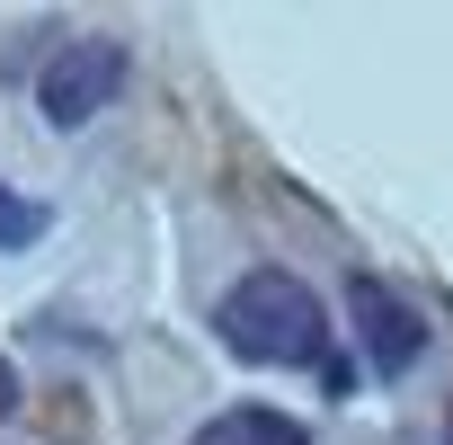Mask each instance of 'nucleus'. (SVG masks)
I'll use <instances>...</instances> for the list:
<instances>
[{
    "instance_id": "f257e3e1",
    "label": "nucleus",
    "mask_w": 453,
    "mask_h": 445,
    "mask_svg": "<svg viewBox=\"0 0 453 445\" xmlns=\"http://www.w3.org/2000/svg\"><path fill=\"white\" fill-rule=\"evenodd\" d=\"M213 330H222V347L250 356V365H320L329 356V312L285 268H250L232 294H222Z\"/></svg>"
},
{
    "instance_id": "f03ea898",
    "label": "nucleus",
    "mask_w": 453,
    "mask_h": 445,
    "mask_svg": "<svg viewBox=\"0 0 453 445\" xmlns=\"http://www.w3.org/2000/svg\"><path fill=\"white\" fill-rule=\"evenodd\" d=\"M116 90H125V45H107V36H72V45L45 54V72H36V107H45V125H63V134H81Z\"/></svg>"
},
{
    "instance_id": "7ed1b4c3",
    "label": "nucleus",
    "mask_w": 453,
    "mask_h": 445,
    "mask_svg": "<svg viewBox=\"0 0 453 445\" xmlns=\"http://www.w3.org/2000/svg\"><path fill=\"white\" fill-rule=\"evenodd\" d=\"M347 312H356V347H365V365H373L382 383H400V374L426 356V339H435L426 312H418L391 277H356V285H347Z\"/></svg>"
},
{
    "instance_id": "20e7f679",
    "label": "nucleus",
    "mask_w": 453,
    "mask_h": 445,
    "mask_svg": "<svg viewBox=\"0 0 453 445\" xmlns=\"http://www.w3.org/2000/svg\"><path fill=\"white\" fill-rule=\"evenodd\" d=\"M187 445H311L303 436V418H285V410H267V401H241V410H222L204 436H187Z\"/></svg>"
},
{
    "instance_id": "39448f33",
    "label": "nucleus",
    "mask_w": 453,
    "mask_h": 445,
    "mask_svg": "<svg viewBox=\"0 0 453 445\" xmlns=\"http://www.w3.org/2000/svg\"><path fill=\"white\" fill-rule=\"evenodd\" d=\"M45 232V214L36 205H10V196H0V241H36Z\"/></svg>"
},
{
    "instance_id": "423d86ee",
    "label": "nucleus",
    "mask_w": 453,
    "mask_h": 445,
    "mask_svg": "<svg viewBox=\"0 0 453 445\" xmlns=\"http://www.w3.org/2000/svg\"><path fill=\"white\" fill-rule=\"evenodd\" d=\"M10 410H19V374H10V365H0V418H10Z\"/></svg>"
}]
</instances>
